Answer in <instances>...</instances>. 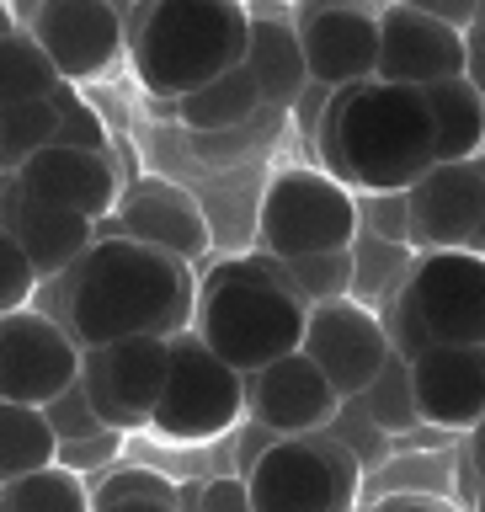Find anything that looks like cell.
Returning <instances> with one entry per match:
<instances>
[{"instance_id": "1", "label": "cell", "mask_w": 485, "mask_h": 512, "mask_svg": "<svg viewBox=\"0 0 485 512\" xmlns=\"http://www.w3.org/2000/svg\"><path fill=\"white\" fill-rule=\"evenodd\" d=\"M64 283V326L80 347H107L128 336H182L198 315V283L187 262L144 246L134 235H96Z\"/></svg>"}, {"instance_id": "2", "label": "cell", "mask_w": 485, "mask_h": 512, "mask_svg": "<svg viewBox=\"0 0 485 512\" xmlns=\"http://www.w3.org/2000/svg\"><path fill=\"white\" fill-rule=\"evenodd\" d=\"M315 150L320 166L352 192H411L438 166L427 96L390 80L336 86L320 112Z\"/></svg>"}, {"instance_id": "3", "label": "cell", "mask_w": 485, "mask_h": 512, "mask_svg": "<svg viewBox=\"0 0 485 512\" xmlns=\"http://www.w3.org/2000/svg\"><path fill=\"white\" fill-rule=\"evenodd\" d=\"M251 11L240 0H144L128 27V59L155 102H182L187 91L246 64Z\"/></svg>"}, {"instance_id": "4", "label": "cell", "mask_w": 485, "mask_h": 512, "mask_svg": "<svg viewBox=\"0 0 485 512\" xmlns=\"http://www.w3.org/2000/svg\"><path fill=\"white\" fill-rule=\"evenodd\" d=\"M304 326H310V304L272 278L262 256H230L198 283L192 331L240 374H256L299 352Z\"/></svg>"}, {"instance_id": "5", "label": "cell", "mask_w": 485, "mask_h": 512, "mask_svg": "<svg viewBox=\"0 0 485 512\" xmlns=\"http://www.w3.org/2000/svg\"><path fill=\"white\" fill-rule=\"evenodd\" d=\"M363 230L358 192L336 182L326 166H288L262 187L256 240L267 256H326L347 251Z\"/></svg>"}, {"instance_id": "6", "label": "cell", "mask_w": 485, "mask_h": 512, "mask_svg": "<svg viewBox=\"0 0 485 512\" xmlns=\"http://www.w3.org/2000/svg\"><path fill=\"white\" fill-rule=\"evenodd\" d=\"M256 512H347L363 491V459L331 427L272 438L246 470Z\"/></svg>"}, {"instance_id": "7", "label": "cell", "mask_w": 485, "mask_h": 512, "mask_svg": "<svg viewBox=\"0 0 485 512\" xmlns=\"http://www.w3.org/2000/svg\"><path fill=\"white\" fill-rule=\"evenodd\" d=\"M240 416H246V374L224 363L198 331L171 336V374L150 411L155 438L198 448L235 432Z\"/></svg>"}, {"instance_id": "8", "label": "cell", "mask_w": 485, "mask_h": 512, "mask_svg": "<svg viewBox=\"0 0 485 512\" xmlns=\"http://www.w3.org/2000/svg\"><path fill=\"white\" fill-rule=\"evenodd\" d=\"M166 374H171V336H128V342L80 352V384H86L96 416L112 432L150 427Z\"/></svg>"}, {"instance_id": "9", "label": "cell", "mask_w": 485, "mask_h": 512, "mask_svg": "<svg viewBox=\"0 0 485 512\" xmlns=\"http://www.w3.org/2000/svg\"><path fill=\"white\" fill-rule=\"evenodd\" d=\"M80 347L64 320L43 310L0 315V400L16 406H48L64 384L80 379Z\"/></svg>"}, {"instance_id": "10", "label": "cell", "mask_w": 485, "mask_h": 512, "mask_svg": "<svg viewBox=\"0 0 485 512\" xmlns=\"http://www.w3.org/2000/svg\"><path fill=\"white\" fill-rule=\"evenodd\" d=\"M315 368L336 384L342 400L368 395V384L379 379V368L390 363V331L374 304L358 299H331V304H310V326H304V347Z\"/></svg>"}, {"instance_id": "11", "label": "cell", "mask_w": 485, "mask_h": 512, "mask_svg": "<svg viewBox=\"0 0 485 512\" xmlns=\"http://www.w3.org/2000/svg\"><path fill=\"white\" fill-rule=\"evenodd\" d=\"M470 75V38L464 27L443 22L422 6H406V0H390L379 11V70L374 80H390V86H438V80Z\"/></svg>"}, {"instance_id": "12", "label": "cell", "mask_w": 485, "mask_h": 512, "mask_svg": "<svg viewBox=\"0 0 485 512\" xmlns=\"http://www.w3.org/2000/svg\"><path fill=\"white\" fill-rule=\"evenodd\" d=\"M294 27L310 64V86H358L379 70V11L363 0H299Z\"/></svg>"}, {"instance_id": "13", "label": "cell", "mask_w": 485, "mask_h": 512, "mask_svg": "<svg viewBox=\"0 0 485 512\" xmlns=\"http://www.w3.org/2000/svg\"><path fill=\"white\" fill-rule=\"evenodd\" d=\"M27 32L54 59L59 80H75V86L102 80L128 54V27L112 0H43Z\"/></svg>"}, {"instance_id": "14", "label": "cell", "mask_w": 485, "mask_h": 512, "mask_svg": "<svg viewBox=\"0 0 485 512\" xmlns=\"http://www.w3.org/2000/svg\"><path fill=\"white\" fill-rule=\"evenodd\" d=\"M406 288L432 342H485V256L416 251Z\"/></svg>"}, {"instance_id": "15", "label": "cell", "mask_w": 485, "mask_h": 512, "mask_svg": "<svg viewBox=\"0 0 485 512\" xmlns=\"http://www.w3.org/2000/svg\"><path fill=\"white\" fill-rule=\"evenodd\" d=\"M411 251H470L485 219V160H438L406 192Z\"/></svg>"}, {"instance_id": "16", "label": "cell", "mask_w": 485, "mask_h": 512, "mask_svg": "<svg viewBox=\"0 0 485 512\" xmlns=\"http://www.w3.org/2000/svg\"><path fill=\"white\" fill-rule=\"evenodd\" d=\"M342 395L336 384L315 368L310 352H288V358L246 374V416L272 427L278 438H304L336 422Z\"/></svg>"}, {"instance_id": "17", "label": "cell", "mask_w": 485, "mask_h": 512, "mask_svg": "<svg viewBox=\"0 0 485 512\" xmlns=\"http://www.w3.org/2000/svg\"><path fill=\"white\" fill-rule=\"evenodd\" d=\"M411 395L422 427L470 432L485 422V342H432L411 358Z\"/></svg>"}, {"instance_id": "18", "label": "cell", "mask_w": 485, "mask_h": 512, "mask_svg": "<svg viewBox=\"0 0 485 512\" xmlns=\"http://www.w3.org/2000/svg\"><path fill=\"white\" fill-rule=\"evenodd\" d=\"M0 224L16 235V246L32 256L38 278H59L80 256L96 246V224L70 214V208L48 203L43 192H32L16 171H0Z\"/></svg>"}, {"instance_id": "19", "label": "cell", "mask_w": 485, "mask_h": 512, "mask_svg": "<svg viewBox=\"0 0 485 512\" xmlns=\"http://www.w3.org/2000/svg\"><path fill=\"white\" fill-rule=\"evenodd\" d=\"M112 219H118V235H134V240L176 256V262H187V267L198 262V256H208V246H214L203 203L192 198L187 187L160 182V176H144V182L128 187Z\"/></svg>"}, {"instance_id": "20", "label": "cell", "mask_w": 485, "mask_h": 512, "mask_svg": "<svg viewBox=\"0 0 485 512\" xmlns=\"http://www.w3.org/2000/svg\"><path fill=\"white\" fill-rule=\"evenodd\" d=\"M16 176H22L32 192H43L48 203L70 208V214L91 219V224H102L107 214H118V198H123L112 155L75 150V144H48V150H38Z\"/></svg>"}, {"instance_id": "21", "label": "cell", "mask_w": 485, "mask_h": 512, "mask_svg": "<svg viewBox=\"0 0 485 512\" xmlns=\"http://www.w3.org/2000/svg\"><path fill=\"white\" fill-rule=\"evenodd\" d=\"M246 70L256 80V91H262V107H272V112L299 107V96L310 91V64H304L294 16H251Z\"/></svg>"}, {"instance_id": "22", "label": "cell", "mask_w": 485, "mask_h": 512, "mask_svg": "<svg viewBox=\"0 0 485 512\" xmlns=\"http://www.w3.org/2000/svg\"><path fill=\"white\" fill-rule=\"evenodd\" d=\"M427 112H432V139H438V160H475L485 155V91L475 75H454L438 86H422Z\"/></svg>"}, {"instance_id": "23", "label": "cell", "mask_w": 485, "mask_h": 512, "mask_svg": "<svg viewBox=\"0 0 485 512\" xmlns=\"http://www.w3.org/2000/svg\"><path fill=\"white\" fill-rule=\"evenodd\" d=\"M256 112H262V91H256L246 64L176 102V118L187 123V134H230V128H246Z\"/></svg>"}, {"instance_id": "24", "label": "cell", "mask_w": 485, "mask_h": 512, "mask_svg": "<svg viewBox=\"0 0 485 512\" xmlns=\"http://www.w3.org/2000/svg\"><path fill=\"white\" fill-rule=\"evenodd\" d=\"M59 459V432L48 427L43 406H16L0 400V486L16 475H32Z\"/></svg>"}, {"instance_id": "25", "label": "cell", "mask_w": 485, "mask_h": 512, "mask_svg": "<svg viewBox=\"0 0 485 512\" xmlns=\"http://www.w3.org/2000/svg\"><path fill=\"white\" fill-rule=\"evenodd\" d=\"M54 86H59V70L43 54V43L27 27L6 32L0 38V112L43 102V96H54Z\"/></svg>"}, {"instance_id": "26", "label": "cell", "mask_w": 485, "mask_h": 512, "mask_svg": "<svg viewBox=\"0 0 485 512\" xmlns=\"http://www.w3.org/2000/svg\"><path fill=\"white\" fill-rule=\"evenodd\" d=\"M267 262V272L278 283H288L304 304H331V299H352V246L347 251H326V256H267L256 251Z\"/></svg>"}, {"instance_id": "27", "label": "cell", "mask_w": 485, "mask_h": 512, "mask_svg": "<svg viewBox=\"0 0 485 512\" xmlns=\"http://www.w3.org/2000/svg\"><path fill=\"white\" fill-rule=\"evenodd\" d=\"M86 507H91L86 480L64 464H43V470L0 486V512H86Z\"/></svg>"}, {"instance_id": "28", "label": "cell", "mask_w": 485, "mask_h": 512, "mask_svg": "<svg viewBox=\"0 0 485 512\" xmlns=\"http://www.w3.org/2000/svg\"><path fill=\"white\" fill-rule=\"evenodd\" d=\"M411 262H416L411 246H395V240H379V235L358 230V240H352V299L358 304L384 299L411 272Z\"/></svg>"}, {"instance_id": "29", "label": "cell", "mask_w": 485, "mask_h": 512, "mask_svg": "<svg viewBox=\"0 0 485 512\" xmlns=\"http://www.w3.org/2000/svg\"><path fill=\"white\" fill-rule=\"evenodd\" d=\"M54 139H59V107H54V96L0 112V171H22L27 160L38 155V150H48Z\"/></svg>"}, {"instance_id": "30", "label": "cell", "mask_w": 485, "mask_h": 512, "mask_svg": "<svg viewBox=\"0 0 485 512\" xmlns=\"http://www.w3.org/2000/svg\"><path fill=\"white\" fill-rule=\"evenodd\" d=\"M368 416L384 427V432H411L422 427V416H416V395H411V358H400L390 352V363L379 368V379L368 384Z\"/></svg>"}, {"instance_id": "31", "label": "cell", "mask_w": 485, "mask_h": 512, "mask_svg": "<svg viewBox=\"0 0 485 512\" xmlns=\"http://www.w3.org/2000/svg\"><path fill=\"white\" fill-rule=\"evenodd\" d=\"M118 502H182V486L176 480H166L160 470H150V464H112V470L96 480L91 491V507H118Z\"/></svg>"}, {"instance_id": "32", "label": "cell", "mask_w": 485, "mask_h": 512, "mask_svg": "<svg viewBox=\"0 0 485 512\" xmlns=\"http://www.w3.org/2000/svg\"><path fill=\"white\" fill-rule=\"evenodd\" d=\"M54 107H59V139L54 144H75V150H107V128H102V112H96L86 96H80L75 80H59L54 86Z\"/></svg>"}, {"instance_id": "33", "label": "cell", "mask_w": 485, "mask_h": 512, "mask_svg": "<svg viewBox=\"0 0 485 512\" xmlns=\"http://www.w3.org/2000/svg\"><path fill=\"white\" fill-rule=\"evenodd\" d=\"M38 267H32V256L16 246V235L0 224V315H16V310H27L32 299H38Z\"/></svg>"}, {"instance_id": "34", "label": "cell", "mask_w": 485, "mask_h": 512, "mask_svg": "<svg viewBox=\"0 0 485 512\" xmlns=\"http://www.w3.org/2000/svg\"><path fill=\"white\" fill-rule=\"evenodd\" d=\"M384 299H390V310H384L379 320H384V331H390V347L400 352V358H422V352L432 347V336H427V326H422V310H416L406 278H400Z\"/></svg>"}, {"instance_id": "35", "label": "cell", "mask_w": 485, "mask_h": 512, "mask_svg": "<svg viewBox=\"0 0 485 512\" xmlns=\"http://www.w3.org/2000/svg\"><path fill=\"white\" fill-rule=\"evenodd\" d=\"M43 416H48V427L59 432V443H70V438H91V432H107V422L96 416V406H91V395H86V384H64V390L43 406Z\"/></svg>"}, {"instance_id": "36", "label": "cell", "mask_w": 485, "mask_h": 512, "mask_svg": "<svg viewBox=\"0 0 485 512\" xmlns=\"http://www.w3.org/2000/svg\"><path fill=\"white\" fill-rule=\"evenodd\" d=\"M358 208H363V230H368V235L395 240V246H411V208H406V192H363Z\"/></svg>"}, {"instance_id": "37", "label": "cell", "mask_w": 485, "mask_h": 512, "mask_svg": "<svg viewBox=\"0 0 485 512\" xmlns=\"http://www.w3.org/2000/svg\"><path fill=\"white\" fill-rule=\"evenodd\" d=\"M123 438L128 432H91V438H70V443H59V459L54 464H64V470H75V475H86V470H112V464L123 459Z\"/></svg>"}, {"instance_id": "38", "label": "cell", "mask_w": 485, "mask_h": 512, "mask_svg": "<svg viewBox=\"0 0 485 512\" xmlns=\"http://www.w3.org/2000/svg\"><path fill=\"white\" fill-rule=\"evenodd\" d=\"M182 512H256V507H251L246 475H219L208 486L182 491Z\"/></svg>"}, {"instance_id": "39", "label": "cell", "mask_w": 485, "mask_h": 512, "mask_svg": "<svg viewBox=\"0 0 485 512\" xmlns=\"http://www.w3.org/2000/svg\"><path fill=\"white\" fill-rule=\"evenodd\" d=\"M374 512H459L443 491H390Z\"/></svg>"}, {"instance_id": "40", "label": "cell", "mask_w": 485, "mask_h": 512, "mask_svg": "<svg viewBox=\"0 0 485 512\" xmlns=\"http://www.w3.org/2000/svg\"><path fill=\"white\" fill-rule=\"evenodd\" d=\"M406 6H422L432 16H443V22H454V27H470L475 11H480V0H406Z\"/></svg>"}, {"instance_id": "41", "label": "cell", "mask_w": 485, "mask_h": 512, "mask_svg": "<svg viewBox=\"0 0 485 512\" xmlns=\"http://www.w3.org/2000/svg\"><path fill=\"white\" fill-rule=\"evenodd\" d=\"M464 438H470L464 459H470V470H475V491H480V480H485V422H475L470 432H464Z\"/></svg>"}, {"instance_id": "42", "label": "cell", "mask_w": 485, "mask_h": 512, "mask_svg": "<svg viewBox=\"0 0 485 512\" xmlns=\"http://www.w3.org/2000/svg\"><path fill=\"white\" fill-rule=\"evenodd\" d=\"M102 512H182V502H118V507H102Z\"/></svg>"}, {"instance_id": "43", "label": "cell", "mask_w": 485, "mask_h": 512, "mask_svg": "<svg viewBox=\"0 0 485 512\" xmlns=\"http://www.w3.org/2000/svg\"><path fill=\"white\" fill-rule=\"evenodd\" d=\"M6 32H16V16H11L6 0H0V38H6Z\"/></svg>"}, {"instance_id": "44", "label": "cell", "mask_w": 485, "mask_h": 512, "mask_svg": "<svg viewBox=\"0 0 485 512\" xmlns=\"http://www.w3.org/2000/svg\"><path fill=\"white\" fill-rule=\"evenodd\" d=\"M480 160H485V155H480ZM470 251H480V256H485V219H480V230H475V240H470Z\"/></svg>"}, {"instance_id": "45", "label": "cell", "mask_w": 485, "mask_h": 512, "mask_svg": "<svg viewBox=\"0 0 485 512\" xmlns=\"http://www.w3.org/2000/svg\"><path fill=\"white\" fill-rule=\"evenodd\" d=\"M470 512H485V480H480V491H475V502H470Z\"/></svg>"}, {"instance_id": "46", "label": "cell", "mask_w": 485, "mask_h": 512, "mask_svg": "<svg viewBox=\"0 0 485 512\" xmlns=\"http://www.w3.org/2000/svg\"><path fill=\"white\" fill-rule=\"evenodd\" d=\"M347 512H358V507H347Z\"/></svg>"}, {"instance_id": "47", "label": "cell", "mask_w": 485, "mask_h": 512, "mask_svg": "<svg viewBox=\"0 0 485 512\" xmlns=\"http://www.w3.org/2000/svg\"><path fill=\"white\" fill-rule=\"evenodd\" d=\"M86 512H96V507H86Z\"/></svg>"}, {"instance_id": "48", "label": "cell", "mask_w": 485, "mask_h": 512, "mask_svg": "<svg viewBox=\"0 0 485 512\" xmlns=\"http://www.w3.org/2000/svg\"><path fill=\"white\" fill-rule=\"evenodd\" d=\"M112 6H118V0H112Z\"/></svg>"}, {"instance_id": "49", "label": "cell", "mask_w": 485, "mask_h": 512, "mask_svg": "<svg viewBox=\"0 0 485 512\" xmlns=\"http://www.w3.org/2000/svg\"><path fill=\"white\" fill-rule=\"evenodd\" d=\"M240 6H246V0H240Z\"/></svg>"}]
</instances>
